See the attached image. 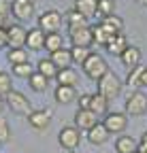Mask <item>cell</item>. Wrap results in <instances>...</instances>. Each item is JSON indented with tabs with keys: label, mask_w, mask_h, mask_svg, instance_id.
Wrapping results in <instances>:
<instances>
[{
	"label": "cell",
	"mask_w": 147,
	"mask_h": 153,
	"mask_svg": "<svg viewBox=\"0 0 147 153\" xmlns=\"http://www.w3.org/2000/svg\"><path fill=\"white\" fill-rule=\"evenodd\" d=\"M98 94L104 96L109 102L115 100L117 96L122 94V81H119V76H117L113 70H109V72L102 76V79L98 81Z\"/></svg>",
	"instance_id": "1"
},
{
	"label": "cell",
	"mask_w": 147,
	"mask_h": 153,
	"mask_svg": "<svg viewBox=\"0 0 147 153\" xmlns=\"http://www.w3.org/2000/svg\"><path fill=\"white\" fill-rule=\"evenodd\" d=\"M83 72L90 76V79H94V81L98 83L102 76L109 72V66H107V62H104V57H102V55L92 53V55L87 57V62L83 64Z\"/></svg>",
	"instance_id": "2"
},
{
	"label": "cell",
	"mask_w": 147,
	"mask_h": 153,
	"mask_svg": "<svg viewBox=\"0 0 147 153\" xmlns=\"http://www.w3.org/2000/svg\"><path fill=\"white\" fill-rule=\"evenodd\" d=\"M62 24H64V17L58 11H53V9L41 13V17H39V28L45 34H58L62 30Z\"/></svg>",
	"instance_id": "3"
},
{
	"label": "cell",
	"mask_w": 147,
	"mask_h": 153,
	"mask_svg": "<svg viewBox=\"0 0 147 153\" xmlns=\"http://www.w3.org/2000/svg\"><path fill=\"white\" fill-rule=\"evenodd\" d=\"M58 143H60V147L64 151H75L79 147V143H81V130L75 128V126L62 128L60 134H58Z\"/></svg>",
	"instance_id": "4"
},
{
	"label": "cell",
	"mask_w": 147,
	"mask_h": 153,
	"mask_svg": "<svg viewBox=\"0 0 147 153\" xmlns=\"http://www.w3.org/2000/svg\"><path fill=\"white\" fill-rule=\"evenodd\" d=\"M147 113V96L143 91H132L126 100V115L130 117H143Z\"/></svg>",
	"instance_id": "5"
},
{
	"label": "cell",
	"mask_w": 147,
	"mask_h": 153,
	"mask_svg": "<svg viewBox=\"0 0 147 153\" xmlns=\"http://www.w3.org/2000/svg\"><path fill=\"white\" fill-rule=\"evenodd\" d=\"M4 102L9 104V108H11L15 115H30V113H32L30 100L26 98L22 91H11L7 98H4Z\"/></svg>",
	"instance_id": "6"
},
{
	"label": "cell",
	"mask_w": 147,
	"mask_h": 153,
	"mask_svg": "<svg viewBox=\"0 0 147 153\" xmlns=\"http://www.w3.org/2000/svg\"><path fill=\"white\" fill-rule=\"evenodd\" d=\"M104 128L111 134H122L128 128V115L126 113H107V117L102 119Z\"/></svg>",
	"instance_id": "7"
},
{
	"label": "cell",
	"mask_w": 147,
	"mask_h": 153,
	"mask_svg": "<svg viewBox=\"0 0 147 153\" xmlns=\"http://www.w3.org/2000/svg\"><path fill=\"white\" fill-rule=\"evenodd\" d=\"M9 32V47L11 49H24L26 47V38H28V30L22 24H11L7 28Z\"/></svg>",
	"instance_id": "8"
},
{
	"label": "cell",
	"mask_w": 147,
	"mask_h": 153,
	"mask_svg": "<svg viewBox=\"0 0 147 153\" xmlns=\"http://www.w3.org/2000/svg\"><path fill=\"white\" fill-rule=\"evenodd\" d=\"M70 32V41H72V47H85L90 49L94 45V32L92 28H79V30H68Z\"/></svg>",
	"instance_id": "9"
},
{
	"label": "cell",
	"mask_w": 147,
	"mask_h": 153,
	"mask_svg": "<svg viewBox=\"0 0 147 153\" xmlns=\"http://www.w3.org/2000/svg\"><path fill=\"white\" fill-rule=\"evenodd\" d=\"M96 123H100V121H98V115H96L94 111H83V108H79V111L75 113V128H79L81 132H83V130L90 132Z\"/></svg>",
	"instance_id": "10"
},
{
	"label": "cell",
	"mask_w": 147,
	"mask_h": 153,
	"mask_svg": "<svg viewBox=\"0 0 147 153\" xmlns=\"http://www.w3.org/2000/svg\"><path fill=\"white\" fill-rule=\"evenodd\" d=\"M45 38H47V34H45L41 28H32V30H28L26 49H30V51H41V49H45Z\"/></svg>",
	"instance_id": "11"
},
{
	"label": "cell",
	"mask_w": 147,
	"mask_h": 153,
	"mask_svg": "<svg viewBox=\"0 0 147 153\" xmlns=\"http://www.w3.org/2000/svg\"><path fill=\"white\" fill-rule=\"evenodd\" d=\"M34 15V2L30 0H13V17L19 19V22H26Z\"/></svg>",
	"instance_id": "12"
},
{
	"label": "cell",
	"mask_w": 147,
	"mask_h": 153,
	"mask_svg": "<svg viewBox=\"0 0 147 153\" xmlns=\"http://www.w3.org/2000/svg\"><path fill=\"white\" fill-rule=\"evenodd\" d=\"M28 123L32 130H45L51 123V113L49 111H32L28 115Z\"/></svg>",
	"instance_id": "13"
},
{
	"label": "cell",
	"mask_w": 147,
	"mask_h": 153,
	"mask_svg": "<svg viewBox=\"0 0 147 153\" xmlns=\"http://www.w3.org/2000/svg\"><path fill=\"white\" fill-rule=\"evenodd\" d=\"M109 136H111V132L104 128V123H96L94 128L87 132V140L92 145H104L109 140Z\"/></svg>",
	"instance_id": "14"
},
{
	"label": "cell",
	"mask_w": 147,
	"mask_h": 153,
	"mask_svg": "<svg viewBox=\"0 0 147 153\" xmlns=\"http://www.w3.org/2000/svg\"><path fill=\"white\" fill-rule=\"evenodd\" d=\"M75 11H79L85 19L98 15V0H75Z\"/></svg>",
	"instance_id": "15"
},
{
	"label": "cell",
	"mask_w": 147,
	"mask_h": 153,
	"mask_svg": "<svg viewBox=\"0 0 147 153\" xmlns=\"http://www.w3.org/2000/svg\"><path fill=\"white\" fill-rule=\"evenodd\" d=\"M128 47H130V45H128V38H126L124 34H113L111 41H109V45H107V51L122 57V53H124Z\"/></svg>",
	"instance_id": "16"
},
{
	"label": "cell",
	"mask_w": 147,
	"mask_h": 153,
	"mask_svg": "<svg viewBox=\"0 0 147 153\" xmlns=\"http://www.w3.org/2000/svg\"><path fill=\"white\" fill-rule=\"evenodd\" d=\"M53 96H56V102H60V104H70V102L79 100L77 98V89L75 87H66V85H58Z\"/></svg>",
	"instance_id": "17"
},
{
	"label": "cell",
	"mask_w": 147,
	"mask_h": 153,
	"mask_svg": "<svg viewBox=\"0 0 147 153\" xmlns=\"http://www.w3.org/2000/svg\"><path fill=\"white\" fill-rule=\"evenodd\" d=\"M49 60L58 66V70H64V68H70L72 64V55H70V49H60L56 53H49Z\"/></svg>",
	"instance_id": "18"
},
{
	"label": "cell",
	"mask_w": 147,
	"mask_h": 153,
	"mask_svg": "<svg viewBox=\"0 0 147 153\" xmlns=\"http://www.w3.org/2000/svg\"><path fill=\"white\" fill-rule=\"evenodd\" d=\"M119 60L124 62V66H128V68H137V66H141L139 62H141V49L139 47H128L124 53H122V57Z\"/></svg>",
	"instance_id": "19"
},
{
	"label": "cell",
	"mask_w": 147,
	"mask_h": 153,
	"mask_svg": "<svg viewBox=\"0 0 147 153\" xmlns=\"http://www.w3.org/2000/svg\"><path fill=\"white\" fill-rule=\"evenodd\" d=\"M56 81H58V85L75 87V85L79 83V74H77V70H75V68H64V70H60V72H58Z\"/></svg>",
	"instance_id": "20"
},
{
	"label": "cell",
	"mask_w": 147,
	"mask_h": 153,
	"mask_svg": "<svg viewBox=\"0 0 147 153\" xmlns=\"http://www.w3.org/2000/svg\"><path fill=\"white\" fill-rule=\"evenodd\" d=\"M87 22L90 19H85L79 11H68L66 13V26H68V30H79V28H87Z\"/></svg>",
	"instance_id": "21"
},
{
	"label": "cell",
	"mask_w": 147,
	"mask_h": 153,
	"mask_svg": "<svg viewBox=\"0 0 147 153\" xmlns=\"http://www.w3.org/2000/svg\"><path fill=\"white\" fill-rule=\"evenodd\" d=\"M100 26L109 32V34H122V30H124V19L122 17H115V15H111V17H104L102 22H100Z\"/></svg>",
	"instance_id": "22"
},
{
	"label": "cell",
	"mask_w": 147,
	"mask_h": 153,
	"mask_svg": "<svg viewBox=\"0 0 147 153\" xmlns=\"http://www.w3.org/2000/svg\"><path fill=\"white\" fill-rule=\"evenodd\" d=\"M36 72H41L43 76H47V79H56L60 70L49 57H43V60H39V64H36Z\"/></svg>",
	"instance_id": "23"
},
{
	"label": "cell",
	"mask_w": 147,
	"mask_h": 153,
	"mask_svg": "<svg viewBox=\"0 0 147 153\" xmlns=\"http://www.w3.org/2000/svg\"><path fill=\"white\" fill-rule=\"evenodd\" d=\"M139 145L134 143L132 136H117L115 140V151L117 153H137Z\"/></svg>",
	"instance_id": "24"
},
{
	"label": "cell",
	"mask_w": 147,
	"mask_h": 153,
	"mask_svg": "<svg viewBox=\"0 0 147 153\" xmlns=\"http://www.w3.org/2000/svg\"><path fill=\"white\" fill-rule=\"evenodd\" d=\"M107 108H109V100L104 98V96L92 94V106H90V111H94L98 117H100V115H107Z\"/></svg>",
	"instance_id": "25"
},
{
	"label": "cell",
	"mask_w": 147,
	"mask_h": 153,
	"mask_svg": "<svg viewBox=\"0 0 147 153\" xmlns=\"http://www.w3.org/2000/svg\"><path fill=\"white\" fill-rule=\"evenodd\" d=\"M45 49H47L49 53H56V51L64 49V38H62V34H60V32H58V34H47V38H45Z\"/></svg>",
	"instance_id": "26"
},
{
	"label": "cell",
	"mask_w": 147,
	"mask_h": 153,
	"mask_svg": "<svg viewBox=\"0 0 147 153\" xmlns=\"http://www.w3.org/2000/svg\"><path fill=\"white\" fill-rule=\"evenodd\" d=\"M94 53V51H90V49H85V47H70V55H72V62L75 64H79V66H83L85 62H87V57Z\"/></svg>",
	"instance_id": "27"
},
{
	"label": "cell",
	"mask_w": 147,
	"mask_h": 153,
	"mask_svg": "<svg viewBox=\"0 0 147 153\" xmlns=\"http://www.w3.org/2000/svg\"><path fill=\"white\" fill-rule=\"evenodd\" d=\"M11 15H13V2L11 0H0V28H4L9 24Z\"/></svg>",
	"instance_id": "28"
},
{
	"label": "cell",
	"mask_w": 147,
	"mask_h": 153,
	"mask_svg": "<svg viewBox=\"0 0 147 153\" xmlns=\"http://www.w3.org/2000/svg\"><path fill=\"white\" fill-rule=\"evenodd\" d=\"M28 81H30V87H32L34 91H45L47 85H49V79H47V76H43L41 72H34Z\"/></svg>",
	"instance_id": "29"
},
{
	"label": "cell",
	"mask_w": 147,
	"mask_h": 153,
	"mask_svg": "<svg viewBox=\"0 0 147 153\" xmlns=\"http://www.w3.org/2000/svg\"><path fill=\"white\" fill-rule=\"evenodd\" d=\"M34 72H36V70L32 68V64H30V62H24V64L13 66V74L17 76V79H30Z\"/></svg>",
	"instance_id": "30"
},
{
	"label": "cell",
	"mask_w": 147,
	"mask_h": 153,
	"mask_svg": "<svg viewBox=\"0 0 147 153\" xmlns=\"http://www.w3.org/2000/svg\"><path fill=\"white\" fill-rule=\"evenodd\" d=\"M7 57H9L11 66H17V64L28 62V51H26V49H11V51L7 53Z\"/></svg>",
	"instance_id": "31"
},
{
	"label": "cell",
	"mask_w": 147,
	"mask_h": 153,
	"mask_svg": "<svg viewBox=\"0 0 147 153\" xmlns=\"http://www.w3.org/2000/svg\"><path fill=\"white\" fill-rule=\"evenodd\" d=\"M92 32H94V43H96V45H102V47L109 45V41H111V34H109L102 26H94V28H92Z\"/></svg>",
	"instance_id": "32"
},
{
	"label": "cell",
	"mask_w": 147,
	"mask_h": 153,
	"mask_svg": "<svg viewBox=\"0 0 147 153\" xmlns=\"http://www.w3.org/2000/svg\"><path fill=\"white\" fill-rule=\"evenodd\" d=\"M143 70H145V66H137V68H132L130 72H128V76H126V85H130V87H141Z\"/></svg>",
	"instance_id": "33"
},
{
	"label": "cell",
	"mask_w": 147,
	"mask_h": 153,
	"mask_svg": "<svg viewBox=\"0 0 147 153\" xmlns=\"http://www.w3.org/2000/svg\"><path fill=\"white\" fill-rule=\"evenodd\" d=\"M98 15L102 19L115 15V0H98Z\"/></svg>",
	"instance_id": "34"
},
{
	"label": "cell",
	"mask_w": 147,
	"mask_h": 153,
	"mask_svg": "<svg viewBox=\"0 0 147 153\" xmlns=\"http://www.w3.org/2000/svg\"><path fill=\"white\" fill-rule=\"evenodd\" d=\"M13 91V81H11V74L7 72H0V98H7V96Z\"/></svg>",
	"instance_id": "35"
},
{
	"label": "cell",
	"mask_w": 147,
	"mask_h": 153,
	"mask_svg": "<svg viewBox=\"0 0 147 153\" xmlns=\"http://www.w3.org/2000/svg\"><path fill=\"white\" fill-rule=\"evenodd\" d=\"M11 140V128H9V121L4 117H0V145L2 143H9Z\"/></svg>",
	"instance_id": "36"
},
{
	"label": "cell",
	"mask_w": 147,
	"mask_h": 153,
	"mask_svg": "<svg viewBox=\"0 0 147 153\" xmlns=\"http://www.w3.org/2000/svg\"><path fill=\"white\" fill-rule=\"evenodd\" d=\"M90 106H92V94H83V96H79V108L90 111Z\"/></svg>",
	"instance_id": "37"
},
{
	"label": "cell",
	"mask_w": 147,
	"mask_h": 153,
	"mask_svg": "<svg viewBox=\"0 0 147 153\" xmlns=\"http://www.w3.org/2000/svg\"><path fill=\"white\" fill-rule=\"evenodd\" d=\"M2 47H9V32H7V28H0V49Z\"/></svg>",
	"instance_id": "38"
},
{
	"label": "cell",
	"mask_w": 147,
	"mask_h": 153,
	"mask_svg": "<svg viewBox=\"0 0 147 153\" xmlns=\"http://www.w3.org/2000/svg\"><path fill=\"white\" fill-rule=\"evenodd\" d=\"M141 85H145V87H147V66H145V70H143V76H141Z\"/></svg>",
	"instance_id": "39"
},
{
	"label": "cell",
	"mask_w": 147,
	"mask_h": 153,
	"mask_svg": "<svg viewBox=\"0 0 147 153\" xmlns=\"http://www.w3.org/2000/svg\"><path fill=\"white\" fill-rule=\"evenodd\" d=\"M139 153H147V143H139Z\"/></svg>",
	"instance_id": "40"
},
{
	"label": "cell",
	"mask_w": 147,
	"mask_h": 153,
	"mask_svg": "<svg viewBox=\"0 0 147 153\" xmlns=\"http://www.w3.org/2000/svg\"><path fill=\"white\" fill-rule=\"evenodd\" d=\"M141 143H147V132L143 134V140H141Z\"/></svg>",
	"instance_id": "41"
},
{
	"label": "cell",
	"mask_w": 147,
	"mask_h": 153,
	"mask_svg": "<svg viewBox=\"0 0 147 153\" xmlns=\"http://www.w3.org/2000/svg\"><path fill=\"white\" fill-rule=\"evenodd\" d=\"M0 111H2V98H0Z\"/></svg>",
	"instance_id": "42"
},
{
	"label": "cell",
	"mask_w": 147,
	"mask_h": 153,
	"mask_svg": "<svg viewBox=\"0 0 147 153\" xmlns=\"http://www.w3.org/2000/svg\"><path fill=\"white\" fill-rule=\"evenodd\" d=\"M68 153H77V151H68Z\"/></svg>",
	"instance_id": "43"
},
{
	"label": "cell",
	"mask_w": 147,
	"mask_h": 153,
	"mask_svg": "<svg viewBox=\"0 0 147 153\" xmlns=\"http://www.w3.org/2000/svg\"><path fill=\"white\" fill-rule=\"evenodd\" d=\"M143 2H145V4H147V0H143Z\"/></svg>",
	"instance_id": "44"
},
{
	"label": "cell",
	"mask_w": 147,
	"mask_h": 153,
	"mask_svg": "<svg viewBox=\"0 0 147 153\" xmlns=\"http://www.w3.org/2000/svg\"><path fill=\"white\" fill-rule=\"evenodd\" d=\"M30 2H34V0H30Z\"/></svg>",
	"instance_id": "45"
},
{
	"label": "cell",
	"mask_w": 147,
	"mask_h": 153,
	"mask_svg": "<svg viewBox=\"0 0 147 153\" xmlns=\"http://www.w3.org/2000/svg\"><path fill=\"white\" fill-rule=\"evenodd\" d=\"M137 153H139V151H137Z\"/></svg>",
	"instance_id": "46"
}]
</instances>
